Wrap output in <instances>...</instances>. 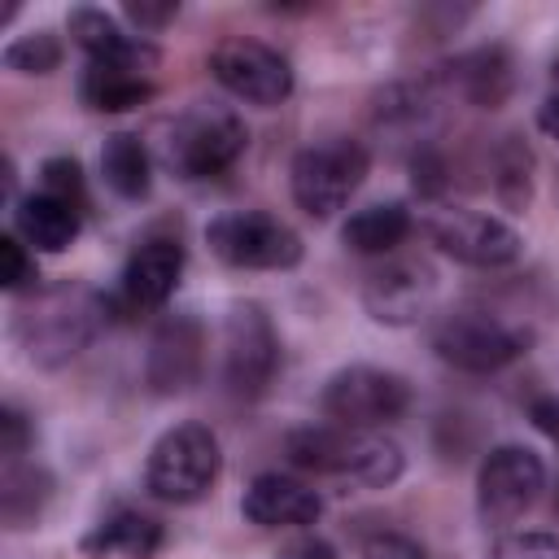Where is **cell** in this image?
Instances as JSON below:
<instances>
[{
	"instance_id": "cell-1",
	"label": "cell",
	"mask_w": 559,
	"mask_h": 559,
	"mask_svg": "<svg viewBox=\"0 0 559 559\" xmlns=\"http://www.w3.org/2000/svg\"><path fill=\"white\" fill-rule=\"evenodd\" d=\"M105 319H109V297H100L87 284H52L17 310L13 336L26 354V362L66 367L100 336Z\"/></svg>"
},
{
	"instance_id": "cell-2",
	"label": "cell",
	"mask_w": 559,
	"mask_h": 559,
	"mask_svg": "<svg viewBox=\"0 0 559 559\" xmlns=\"http://www.w3.org/2000/svg\"><path fill=\"white\" fill-rule=\"evenodd\" d=\"M284 454L293 467L323 472V476H349L367 489H389L406 472V454L393 437L376 428H297L284 437Z\"/></svg>"
},
{
	"instance_id": "cell-3",
	"label": "cell",
	"mask_w": 559,
	"mask_h": 559,
	"mask_svg": "<svg viewBox=\"0 0 559 559\" xmlns=\"http://www.w3.org/2000/svg\"><path fill=\"white\" fill-rule=\"evenodd\" d=\"M249 144V131L227 105H188L157 131V157L179 179H214L223 175Z\"/></svg>"
},
{
	"instance_id": "cell-4",
	"label": "cell",
	"mask_w": 559,
	"mask_h": 559,
	"mask_svg": "<svg viewBox=\"0 0 559 559\" xmlns=\"http://www.w3.org/2000/svg\"><path fill=\"white\" fill-rule=\"evenodd\" d=\"M223 472V450H218V437L205 428V424H175L166 428L153 450H148V463H144V489L157 498V502H170V507H192L201 502L214 480Z\"/></svg>"
},
{
	"instance_id": "cell-5",
	"label": "cell",
	"mask_w": 559,
	"mask_h": 559,
	"mask_svg": "<svg viewBox=\"0 0 559 559\" xmlns=\"http://www.w3.org/2000/svg\"><path fill=\"white\" fill-rule=\"evenodd\" d=\"M533 345V328L515 323L489 306H463L450 310L432 328V349L441 362L459 371H502L507 362L524 358Z\"/></svg>"
},
{
	"instance_id": "cell-6",
	"label": "cell",
	"mask_w": 559,
	"mask_h": 559,
	"mask_svg": "<svg viewBox=\"0 0 559 559\" xmlns=\"http://www.w3.org/2000/svg\"><path fill=\"white\" fill-rule=\"evenodd\" d=\"M362 175H367V148L358 140H323L293 157L288 188H293V201L310 218L323 223L336 210H345V201L358 192Z\"/></svg>"
},
{
	"instance_id": "cell-7",
	"label": "cell",
	"mask_w": 559,
	"mask_h": 559,
	"mask_svg": "<svg viewBox=\"0 0 559 559\" xmlns=\"http://www.w3.org/2000/svg\"><path fill=\"white\" fill-rule=\"evenodd\" d=\"M205 240L214 258L236 271H288L301 262V236L262 210H231L210 218Z\"/></svg>"
},
{
	"instance_id": "cell-8",
	"label": "cell",
	"mask_w": 559,
	"mask_h": 559,
	"mask_svg": "<svg viewBox=\"0 0 559 559\" xmlns=\"http://www.w3.org/2000/svg\"><path fill=\"white\" fill-rule=\"evenodd\" d=\"M424 231L445 258L476 271H502L524 253V240L511 223H502L498 214L463 210V205H432L424 214Z\"/></svg>"
},
{
	"instance_id": "cell-9",
	"label": "cell",
	"mask_w": 559,
	"mask_h": 559,
	"mask_svg": "<svg viewBox=\"0 0 559 559\" xmlns=\"http://www.w3.org/2000/svg\"><path fill=\"white\" fill-rule=\"evenodd\" d=\"M280 371V336L258 301H236L223 323V380L231 397H262Z\"/></svg>"
},
{
	"instance_id": "cell-10",
	"label": "cell",
	"mask_w": 559,
	"mask_h": 559,
	"mask_svg": "<svg viewBox=\"0 0 559 559\" xmlns=\"http://www.w3.org/2000/svg\"><path fill=\"white\" fill-rule=\"evenodd\" d=\"M210 74L223 92H231L245 105L258 109H275L293 96V66L280 48L249 39V35H231L223 44L210 48Z\"/></svg>"
},
{
	"instance_id": "cell-11",
	"label": "cell",
	"mask_w": 559,
	"mask_h": 559,
	"mask_svg": "<svg viewBox=\"0 0 559 559\" xmlns=\"http://www.w3.org/2000/svg\"><path fill=\"white\" fill-rule=\"evenodd\" d=\"M323 415L341 428H380L411 406V384L384 367H341L319 397Z\"/></svg>"
},
{
	"instance_id": "cell-12",
	"label": "cell",
	"mask_w": 559,
	"mask_h": 559,
	"mask_svg": "<svg viewBox=\"0 0 559 559\" xmlns=\"http://www.w3.org/2000/svg\"><path fill=\"white\" fill-rule=\"evenodd\" d=\"M546 489V463L528 445H498L476 472V511L489 528L515 524Z\"/></svg>"
},
{
	"instance_id": "cell-13",
	"label": "cell",
	"mask_w": 559,
	"mask_h": 559,
	"mask_svg": "<svg viewBox=\"0 0 559 559\" xmlns=\"http://www.w3.org/2000/svg\"><path fill=\"white\" fill-rule=\"evenodd\" d=\"M205 371V328L197 314H166L144 354V380L157 397H175L201 384Z\"/></svg>"
},
{
	"instance_id": "cell-14",
	"label": "cell",
	"mask_w": 559,
	"mask_h": 559,
	"mask_svg": "<svg viewBox=\"0 0 559 559\" xmlns=\"http://www.w3.org/2000/svg\"><path fill=\"white\" fill-rule=\"evenodd\" d=\"M437 297V271L419 258H393L362 280V306L384 328H406L428 314Z\"/></svg>"
},
{
	"instance_id": "cell-15",
	"label": "cell",
	"mask_w": 559,
	"mask_h": 559,
	"mask_svg": "<svg viewBox=\"0 0 559 559\" xmlns=\"http://www.w3.org/2000/svg\"><path fill=\"white\" fill-rule=\"evenodd\" d=\"M66 26H70L74 44L87 52V61H96V66H118V70H131V74H148L162 57L148 39L127 35L105 9H92V4L70 9Z\"/></svg>"
},
{
	"instance_id": "cell-16",
	"label": "cell",
	"mask_w": 559,
	"mask_h": 559,
	"mask_svg": "<svg viewBox=\"0 0 559 559\" xmlns=\"http://www.w3.org/2000/svg\"><path fill=\"white\" fill-rule=\"evenodd\" d=\"M183 275V245L170 236H148L131 249L122 266V301L131 310H157L170 301Z\"/></svg>"
},
{
	"instance_id": "cell-17",
	"label": "cell",
	"mask_w": 559,
	"mask_h": 559,
	"mask_svg": "<svg viewBox=\"0 0 559 559\" xmlns=\"http://www.w3.org/2000/svg\"><path fill=\"white\" fill-rule=\"evenodd\" d=\"M441 83H445L450 96H459L476 109H498L515 92V61L502 44H485V48H472V52L454 57L441 70Z\"/></svg>"
},
{
	"instance_id": "cell-18",
	"label": "cell",
	"mask_w": 559,
	"mask_h": 559,
	"mask_svg": "<svg viewBox=\"0 0 559 559\" xmlns=\"http://www.w3.org/2000/svg\"><path fill=\"white\" fill-rule=\"evenodd\" d=\"M319 511H323V498L310 485L280 472L253 476L240 498V515L258 528H301V524H314Z\"/></svg>"
},
{
	"instance_id": "cell-19",
	"label": "cell",
	"mask_w": 559,
	"mask_h": 559,
	"mask_svg": "<svg viewBox=\"0 0 559 559\" xmlns=\"http://www.w3.org/2000/svg\"><path fill=\"white\" fill-rule=\"evenodd\" d=\"M162 550V524L153 515H140L131 507L109 511L87 537H83V555L92 559H109V555H127V559H153Z\"/></svg>"
},
{
	"instance_id": "cell-20",
	"label": "cell",
	"mask_w": 559,
	"mask_h": 559,
	"mask_svg": "<svg viewBox=\"0 0 559 559\" xmlns=\"http://www.w3.org/2000/svg\"><path fill=\"white\" fill-rule=\"evenodd\" d=\"M52 502V476L39 463H4L0 472V520L9 533L35 528Z\"/></svg>"
},
{
	"instance_id": "cell-21",
	"label": "cell",
	"mask_w": 559,
	"mask_h": 559,
	"mask_svg": "<svg viewBox=\"0 0 559 559\" xmlns=\"http://www.w3.org/2000/svg\"><path fill=\"white\" fill-rule=\"evenodd\" d=\"M13 223H17V236L26 245H35L39 253H61L79 240V210L48 197V192L22 197L13 210Z\"/></svg>"
},
{
	"instance_id": "cell-22",
	"label": "cell",
	"mask_w": 559,
	"mask_h": 559,
	"mask_svg": "<svg viewBox=\"0 0 559 559\" xmlns=\"http://www.w3.org/2000/svg\"><path fill=\"white\" fill-rule=\"evenodd\" d=\"M100 179L114 197L144 201L148 188H153V157H148L144 140L131 135V131H114L100 148Z\"/></svg>"
},
{
	"instance_id": "cell-23",
	"label": "cell",
	"mask_w": 559,
	"mask_h": 559,
	"mask_svg": "<svg viewBox=\"0 0 559 559\" xmlns=\"http://www.w3.org/2000/svg\"><path fill=\"white\" fill-rule=\"evenodd\" d=\"M148 96H153V83L144 74L118 70V66L87 61V70L79 74V100L92 114H127V109H140Z\"/></svg>"
},
{
	"instance_id": "cell-24",
	"label": "cell",
	"mask_w": 559,
	"mask_h": 559,
	"mask_svg": "<svg viewBox=\"0 0 559 559\" xmlns=\"http://www.w3.org/2000/svg\"><path fill=\"white\" fill-rule=\"evenodd\" d=\"M406 231H411V210L402 201H380L349 214L341 227V240L354 253H393L406 240Z\"/></svg>"
},
{
	"instance_id": "cell-25",
	"label": "cell",
	"mask_w": 559,
	"mask_h": 559,
	"mask_svg": "<svg viewBox=\"0 0 559 559\" xmlns=\"http://www.w3.org/2000/svg\"><path fill=\"white\" fill-rule=\"evenodd\" d=\"M489 188L507 210H524L533 197V153L520 135H502L489 153Z\"/></svg>"
},
{
	"instance_id": "cell-26",
	"label": "cell",
	"mask_w": 559,
	"mask_h": 559,
	"mask_svg": "<svg viewBox=\"0 0 559 559\" xmlns=\"http://www.w3.org/2000/svg\"><path fill=\"white\" fill-rule=\"evenodd\" d=\"M4 70L13 74H52L61 66V39L48 35V31H31V35H17L4 52H0Z\"/></svg>"
},
{
	"instance_id": "cell-27",
	"label": "cell",
	"mask_w": 559,
	"mask_h": 559,
	"mask_svg": "<svg viewBox=\"0 0 559 559\" xmlns=\"http://www.w3.org/2000/svg\"><path fill=\"white\" fill-rule=\"evenodd\" d=\"M489 559H559V537L546 528H515L489 546Z\"/></svg>"
},
{
	"instance_id": "cell-28",
	"label": "cell",
	"mask_w": 559,
	"mask_h": 559,
	"mask_svg": "<svg viewBox=\"0 0 559 559\" xmlns=\"http://www.w3.org/2000/svg\"><path fill=\"white\" fill-rule=\"evenodd\" d=\"M39 179H44V192H48V197H57V201L83 210L87 188H83V166H79L74 157H48V162L39 166Z\"/></svg>"
},
{
	"instance_id": "cell-29",
	"label": "cell",
	"mask_w": 559,
	"mask_h": 559,
	"mask_svg": "<svg viewBox=\"0 0 559 559\" xmlns=\"http://www.w3.org/2000/svg\"><path fill=\"white\" fill-rule=\"evenodd\" d=\"M35 280L39 275H35V258L26 253V245L17 236H0V284H4V293H22Z\"/></svg>"
},
{
	"instance_id": "cell-30",
	"label": "cell",
	"mask_w": 559,
	"mask_h": 559,
	"mask_svg": "<svg viewBox=\"0 0 559 559\" xmlns=\"http://www.w3.org/2000/svg\"><path fill=\"white\" fill-rule=\"evenodd\" d=\"M362 559H428V555L406 533H367L362 537Z\"/></svg>"
},
{
	"instance_id": "cell-31",
	"label": "cell",
	"mask_w": 559,
	"mask_h": 559,
	"mask_svg": "<svg viewBox=\"0 0 559 559\" xmlns=\"http://www.w3.org/2000/svg\"><path fill=\"white\" fill-rule=\"evenodd\" d=\"M31 445V419L17 411V406H4L0 411V454L4 463H17Z\"/></svg>"
},
{
	"instance_id": "cell-32",
	"label": "cell",
	"mask_w": 559,
	"mask_h": 559,
	"mask_svg": "<svg viewBox=\"0 0 559 559\" xmlns=\"http://www.w3.org/2000/svg\"><path fill=\"white\" fill-rule=\"evenodd\" d=\"M140 31H162L166 22H175V13H179V4L175 0H162V4H153V0H131L127 9H122Z\"/></svg>"
},
{
	"instance_id": "cell-33",
	"label": "cell",
	"mask_w": 559,
	"mask_h": 559,
	"mask_svg": "<svg viewBox=\"0 0 559 559\" xmlns=\"http://www.w3.org/2000/svg\"><path fill=\"white\" fill-rule=\"evenodd\" d=\"M275 559H336V546L323 542V537H314V533H301V537L284 542L275 550Z\"/></svg>"
},
{
	"instance_id": "cell-34",
	"label": "cell",
	"mask_w": 559,
	"mask_h": 559,
	"mask_svg": "<svg viewBox=\"0 0 559 559\" xmlns=\"http://www.w3.org/2000/svg\"><path fill=\"white\" fill-rule=\"evenodd\" d=\"M528 419H533L546 437H559V397H550V393L533 397V402H528Z\"/></svg>"
},
{
	"instance_id": "cell-35",
	"label": "cell",
	"mask_w": 559,
	"mask_h": 559,
	"mask_svg": "<svg viewBox=\"0 0 559 559\" xmlns=\"http://www.w3.org/2000/svg\"><path fill=\"white\" fill-rule=\"evenodd\" d=\"M537 127L559 144V92H550V96L542 100V109H537Z\"/></svg>"
},
{
	"instance_id": "cell-36",
	"label": "cell",
	"mask_w": 559,
	"mask_h": 559,
	"mask_svg": "<svg viewBox=\"0 0 559 559\" xmlns=\"http://www.w3.org/2000/svg\"><path fill=\"white\" fill-rule=\"evenodd\" d=\"M555 197H559V183H555Z\"/></svg>"
}]
</instances>
